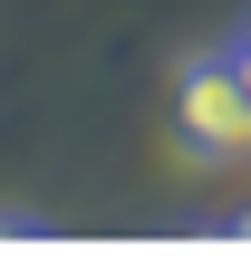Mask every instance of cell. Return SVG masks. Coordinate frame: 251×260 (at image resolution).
Segmentation results:
<instances>
[{
  "mask_svg": "<svg viewBox=\"0 0 251 260\" xmlns=\"http://www.w3.org/2000/svg\"><path fill=\"white\" fill-rule=\"evenodd\" d=\"M174 135H184V154H251V87L232 58H193L184 77H174Z\"/></svg>",
  "mask_w": 251,
  "mask_h": 260,
  "instance_id": "cell-1",
  "label": "cell"
},
{
  "mask_svg": "<svg viewBox=\"0 0 251 260\" xmlns=\"http://www.w3.org/2000/svg\"><path fill=\"white\" fill-rule=\"evenodd\" d=\"M232 68H242V87H251V39H242V48H232Z\"/></svg>",
  "mask_w": 251,
  "mask_h": 260,
  "instance_id": "cell-2",
  "label": "cell"
},
{
  "mask_svg": "<svg viewBox=\"0 0 251 260\" xmlns=\"http://www.w3.org/2000/svg\"><path fill=\"white\" fill-rule=\"evenodd\" d=\"M242 241H251V222H242Z\"/></svg>",
  "mask_w": 251,
  "mask_h": 260,
  "instance_id": "cell-3",
  "label": "cell"
}]
</instances>
